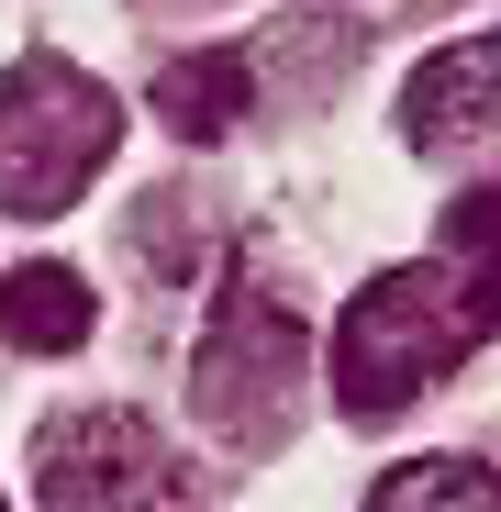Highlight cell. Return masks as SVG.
<instances>
[{
    "mask_svg": "<svg viewBox=\"0 0 501 512\" xmlns=\"http://www.w3.org/2000/svg\"><path fill=\"white\" fill-rule=\"evenodd\" d=\"M490 334H501V268H468V256L435 245L424 268H390L346 301V323H334V412L390 423L457 357H479Z\"/></svg>",
    "mask_w": 501,
    "mask_h": 512,
    "instance_id": "1",
    "label": "cell"
},
{
    "mask_svg": "<svg viewBox=\"0 0 501 512\" xmlns=\"http://www.w3.org/2000/svg\"><path fill=\"white\" fill-rule=\"evenodd\" d=\"M301 312L268 290V279H223L212 323H201V357H190V412H201V435H223L234 457H268L290 435V412H301Z\"/></svg>",
    "mask_w": 501,
    "mask_h": 512,
    "instance_id": "2",
    "label": "cell"
},
{
    "mask_svg": "<svg viewBox=\"0 0 501 512\" xmlns=\"http://www.w3.org/2000/svg\"><path fill=\"white\" fill-rule=\"evenodd\" d=\"M123 145V101L67 56H23L0 78V212H67L90 167Z\"/></svg>",
    "mask_w": 501,
    "mask_h": 512,
    "instance_id": "3",
    "label": "cell"
},
{
    "mask_svg": "<svg viewBox=\"0 0 501 512\" xmlns=\"http://www.w3.org/2000/svg\"><path fill=\"white\" fill-rule=\"evenodd\" d=\"M34 501L45 512H179V457L145 412L78 401L34 435Z\"/></svg>",
    "mask_w": 501,
    "mask_h": 512,
    "instance_id": "4",
    "label": "cell"
},
{
    "mask_svg": "<svg viewBox=\"0 0 501 512\" xmlns=\"http://www.w3.org/2000/svg\"><path fill=\"white\" fill-rule=\"evenodd\" d=\"M501 134V34H468L446 56L412 67V90H401V145H424V156H457V145H490Z\"/></svg>",
    "mask_w": 501,
    "mask_h": 512,
    "instance_id": "5",
    "label": "cell"
},
{
    "mask_svg": "<svg viewBox=\"0 0 501 512\" xmlns=\"http://www.w3.org/2000/svg\"><path fill=\"white\" fill-rule=\"evenodd\" d=\"M90 323H101V301H90V279H78V268H12V279H0V334H12L23 357L90 346Z\"/></svg>",
    "mask_w": 501,
    "mask_h": 512,
    "instance_id": "6",
    "label": "cell"
},
{
    "mask_svg": "<svg viewBox=\"0 0 501 512\" xmlns=\"http://www.w3.org/2000/svg\"><path fill=\"white\" fill-rule=\"evenodd\" d=\"M245 101H257V56H179L156 78V112H167V134H190V145H223L234 123H245Z\"/></svg>",
    "mask_w": 501,
    "mask_h": 512,
    "instance_id": "7",
    "label": "cell"
},
{
    "mask_svg": "<svg viewBox=\"0 0 501 512\" xmlns=\"http://www.w3.org/2000/svg\"><path fill=\"white\" fill-rule=\"evenodd\" d=\"M368 512H501V468L490 457H401Z\"/></svg>",
    "mask_w": 501,
    "mask_h": 512,
    "instance_id": "8",
    "label": "cell"
}]
</instances>
